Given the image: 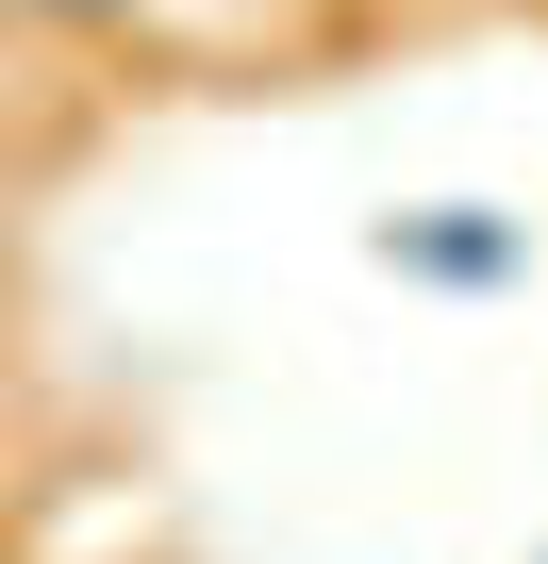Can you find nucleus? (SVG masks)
Here are the masks:
<instances>
[{"mask_svg":"<svg viewBox=\"0 0 548 564\" xmlns=\"http://www.w3.org/2000/svg\"><path fill=\"white\" fill-rule=\"evenodd\" d=\"M0 18H34V34H84V51H100V34H133V18H150V0H0Z\"/></svg>","mask_w":548,"mask_h":564,"instance_id":"obj_2","label":"nucleus"},{"mask_svg":"<svg viewBox=\"0 0 548 564\" xmlns=\"http://www.w3.org/2000/svg\"><path fill=\"white\" fill-rule=\"evenodd\" d=\"M531 564H548V547H531Z\"/></svg>","mask_w":548,"mask_h":564,"instance_id":"obj_3","label":"nucleus"},{"mask_svg":"<svg viewBox=\"0 0 548 564\" xmlns=\"http://www.w3.org/2000/svg\"><path fill=\"white\" fill-rule=\"evenodd\" d=\"M383 265L432 282V300H498V282H531V216H498V199H416V216H383Z\"/></svg>","mask_w":548,"mask_h":564,"instance_id":"obj_1","label":"nucleus"}]
</instances>
